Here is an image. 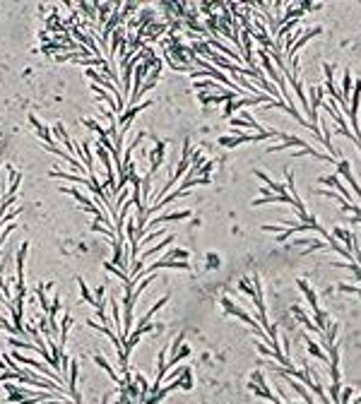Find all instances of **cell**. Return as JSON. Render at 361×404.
Segmentation results:
<instances>
[{"mask_svg": "<svg viewBox=\"0 0 361 404\" xmlns=\"http://www.w3.org/2000/svg\"><path fill=\"white\" fill-rule=\"evenodd\" d=\"M234 101H236V99H229V101H227V106H224V116H227V118H231V113L236 111L234 109Z\"/></svg>", "mask_w": 361, "mask_h": 404, "instance_id": "cell-27", "label": "cell"}, {"mask_svg": "<svg viewBox=\"0 0 361 404\" xmlns=\"http://www.w3.org/2000/svg\"><path fill=\"white\" fill-rule=\"evenodd\" d=\"M255 176H258L260 181H265V183H267V188L272 190L274 195H289V193H286V186H282V183H277V181H272V178H270V176H267V174H263V171H258V174H255Z\"/></svg>", "mask_w": 361, "mask_h": 404, "instance_id": "cell-12", "label": "cell"}, {"mask_svg": "<svg viewBox=\"0 0 361 404\" xmlns=\"http://www.w3.org/2000/svg\"><path fill=\"white\" fill-rule=\"evenodd\" d=\"M292 315H294L296 320H299V322H301V325H304L306 330H311V332H316V335H318L316 322H313V320H311V317L306 315V310H304L301 306H292Z\"/></svg>", "mask_w": 361, "mask_h": 404, "instance_id": "cell-9", "label": "cell"}, {"mask_svg": "<svg viewBox=\"0 0 361 404\" xmlns=\"http://www.w3.org/2000/svg\"><path fill=\"white\" fill-rule=\"evenodd\" d=\"M193 214L190 209H181V212H169V214H162V217H157L152 221V226H159V224H164V221H181V219H188Z\"/></svg>", "mask_w": 361, "mask_h": 404, "instance_id": "cell-11", "label": "cell"}, {"mask_svg": "<svg viewBox=\"0 0 361 404\" xmlns=\"http://www.w3.org/2000/svg\"><path fill=\"white\" fill-rule=\"evenodd\" d=\"M296 286L301 289V294L306 296V301H308V306H311V310L316 313V310H318V294L311 289V286H308L306 279H296Z\"/></svg>", "mask_w": 361, "mask_h": 404, "instance_id": "cell-7", "label": "cell"}, {"mask_svg": "<svg viewBox=\"0 0 361 404\" xmlns=\"http://www.w3.org/2000/svg\"><path fill=\"white\" fill-rule=\"evenodd\" d=\"M178 380H181V390H186V392L193 390V371H190V368H186V373H183Z\"/></svg>", "mask_w": 361, "mask_h": 404, "instance_id": "cell-22", "label": "cell"}, {"mask_svg": "<svg viewBox=\"0 0 361 404\" xmlns=\"http://www.w3.org/2000/svg\"><path fill=\"white\" fill-rule=\"evenodd\" d=\"M27 251H29V243L22 240L20 246V253H17V286H24V258H27Z\"/></svg>", "mask_w": 361, "mask_h": 404, "instance_id": "cell-8", "label": "cell"}, {"mask_svg": "<svg viewBox=\"0 0 361 404\" xmlns=\"http://www.w3.org/2000/svg\"><path fill=\"white\" fill-rule=\"evenodd\" d=\"M231 128H248V130L253 132H265L263 130V125L258 123V120H246V118H231Z\"/></svg>", "mask_w": 361, "mask_h": 404, "instance_id": "cell-13", "label": "cell"}, {"mask_svg": "<svg viewBox=\"0 0 361 404\" xmlns=\"http://www.w3.org/2000/svg\"><path fill=\"white\" fill-rule=\"evenodd\" d=\"M164 154H166V142H157V144H154L152 154H150V161H152V166H150V174H147V176H152L154 171L159 169V164H164Z\"/></svg>", "mask_w": 361, "mask_h": 404, "instance_id": "cell-5", "label": "cell"}, {"mask_svg": "<svg viewBox=\"0 0 361 404\" xmlns=\"http://www.w3.org/2000/svg\"><path fill=\"white\" fill-rule=\"evenodd\" d=\"M339 94H342V101L349 106V97H351V70L349 67H347L344 75H342V92H339Z\"/></svg>", "mask_w": 361, "mask_h": 404, "instance_id": "cell-15", "label": "cell"}, {"mask_svg": "<svg viewBox=\"0 0 361 404\" xmlns=\"http://www.w3.org/2000/svg\"><path fill=\"white\" fill-rule=\"evenodd\" d=\"M94 361H97V363H99V366H101V368H104V371L109 373V378H111V380H113V382H118L120 387H125V385H123V382H120L118 373H116V371H113V368H111V363H109V361H106V359H104V356H101V354H97V356H94Z\"/></svg>", "mask_w": 361, "mask_h": 404, "instance_id": "cell-16", "label": "cell"}, {"mask_svg": "<svg viewBox=\"0 0 361 404\" xmlns=\"http://www.w3.org/2000/svg\"><path fill=\"white\" fill-rule=\"evenodd\" d=\"M188 258H190V253L186 248H169L164 253V260H188Z\"/></svg>", "mask_w": 361, "mask_h": 404, "instance_id": "cell-19", "label": "cell"}, {"mask_svg": "<svg viewBox=\"0 0 361 404\" xmlns=\"http://www.w3.org/2000/svg\"><path fill=\"white\" fill-rule=\"evenodd\" d=\"M77 284H80V296H82V301H87V303H92V306H97V301H94V296H92V291L87 289V284H85V279H77Z\"/></svg>", "mask_w": 361, "mask_h": 404, "instance_id": "cell-20", "label": "cell"}, {"mask_svg": "<svg viewBox=\"0 0 361 404\" xmlns=\"http://www.w3.org/2000/svg\"><path fill=\"white\" fill-rule=\"evenodd\" d=\"M354 404H361V392L356 394V399H354Z\"/></svg>", "mask_w": 361, "mask_h": 404, "instance_id": "cell-28", "label": "cell"}, {"mask_svg": "<svg viewBox=\"0 0 361 404\" xmlns=\"http://www.w3.org/2000/svg\"><path fill=\"white\" fill-rule=\"evenodd\" d=\"M222 265V260H219L214 253H207V270H212V267H219Z\"/></svg>", "mask_w": 361, "mask_h": 404, "instance_id": "cell-25", "label": "cell"}, {"mask_svg": "<svg viewBox=\"0 0 361 404\" xmlns=\"http://www.w3.org/2000/svg\"><path fill=\"white\" fill-rule=\"evenodd\" d=\"M147 106H152V101H145L142 106H132V109H128L125 113H123V116H120V118H116V120L120 123V130H123V128H128V125H130V120L135 118V116H137L140 111L147 109Z\"/></svg>", "mask_w": 361, "mask_h": 404, "instance_id": "cell-10", "label": "cell"}, {"mask_svg": "<svg viewBox=\"0 0 361 404\" xmlns=\"http://www.w3.org/2000/svg\"><path fill=\"white\" fill-rule=\"evenodd\" d=\"M318 183H320V186L335 188L339 197H344L347 202H354V197L349 195V188H347L344 183H342V181H339V176H337V174H335V176H320V178H318Z\"/></svg>", "mask_w": 361, "mask_h": 404, "instance_id": "cell-4", "label": "cell"}, {"mask_svg": "<svg viewBox=\"0 0 361 404\" xmlns=\"http://www.w3.org/2000/svg\"><path fill=\"white\" fill-rule=\"evenodd\" d=\"M323 99H325V87L323 85H311L308 87V106H311L308 118H311V125H316V128H320V123H318V106L323 104Z\"/></svg>", "mask_w": 361, "mask_h": 404, "instance_id": "cell-1", "label": "cell"}, {"mask_svg": "<svg viewBox=\"0 0 361 404\" xmlns=\"http://www.w3.org/2000/svg\"><path fill=\"white\" fill-rule=\"evenodd\" d=\"M304 344H306L308 354H311V356H316L320 363H330V359H328V354H325V349H323V347H320L318 342H313V339L308 337V335L304 337Z\"/></svg>", "mask_w": 361, "mask_h": 404, "instance_id": "cell-6", "label": "cell"}, {"mask_svg": "<svg viewBox=\"0 0 361 404\" xmlns=\"http://www.w3.org/2000/svg\"><path fill=\"white\" fill-rule=\"evenodd\" d=\"M239 291L246 294L248 298L255 296V286H253V277H239Z\"/></svg>", "mask_w": 361, "mask_h": 404, "instance_id": "cell-18", "label": "cell"}, {"mask_svg": "<svg viewBox=\"0 0 361 404\" xmlns=\"http://www.w3.org/2000/svg\"><path fill=\"white\" fill-rule=\"evenodd\" d=\"M337 286H339V291H344V294H354V296H359L361 298V286L347 284V282H342V284H337Z\"/></svg>", "mask_w": 361, "mask_h": 404, "instance_id": "cell-23", "label": "cell"}, {"mask_svg": "<svg viewBox=\"0 0 361 404\" xmlns=\"http://www.w3.org/2000/svg\"><path fill=\"white\" fill-rule=\"evenodd\" d=\"M313 317H316L313 322H316V328H318V335H323V332L330 328V322H332V320H330V315H328V310H320V308L313 313Z\"/></svg>", "mask_w": 361, "mask_h": 404, "instance_id": "cell-14", "label": "cell"}, {"mask_svg": "<svg viewBox=\"0 0 361 404\" xmlns=\"http://www.w3.org/2000/svg\"><path fill=\"white\" fill-rule=\"evenodd\" d=\"M80 10H82V12H87V17L92 20V22L97 20V15H94V8H89L87 3H82V5H80Z\"/></svg>", "mask_w": 361, "mask_h": 404, "instance_id": "cell-26", "label": "cell"}, {"mask_svg": "<svg viewBox=\"0 0 361 404\" xmlns=\"http://www.w3.org/2000/svg\"><path fill=\"white\" fill-rule=\"evenodd\" d=\"M186 356H190V347H188V344H181L178 349L171 351V359H169V366H176L178 361H181V359H186ZM169 366H166V368H169Z\"/></svg>", "mask_w": 361, "mask_h": 404, "instance_id": "cell-17", "label": "cell"}, {"mask_svg": "<svg viewBox=\"0 0 361 404\" xmlns=\"http://www.w3.org/2000/svg\"><path fill=\"white\" fill-rule=\"evenodd\" d=\"M212 169H214V161H205V164L200 166V169H195V174L200 171V176L202 178H209V174H212Z\"/></svg>", "mask_w": 361, "mask_h": 404, "instance_id": "cell-24", "label": "cell"}, {"mask_svg": "<svg viewBox=\"0 0 361 404\" xmlns=\"http://www.w3.org/2000/svg\"><path fill=\"white\" fill-rule=\"evenodd\" d=\"M111 310H113V325H116V330H118V339H120V313H118V298L116 296H111Z\"/></svg>", "mask_w": 361, "mask_h": 404, "instance_id": "cell-21", "label": "cell"}, {"mask_svg": "<svg viewBox=\"0 0 361 404\" xmlns=\"http://www.w3.org/2000/svg\"><path fill=\"white\" fill-rule=\"evenodd\" d=\"M253 390V394H258L260 399H267V402H274L277 397H274V392L267 387V382H265V373L263 371H253L251 375V385H248Z\"/></svg>", "mask_w": 361, "mask_h": 404, "instance_id": "cell-2", "label": "cell"}, {"mask_svg": "<svg viewBox=\"0 0 361 404\" xmlns=\"http://www.w3.org/2000/svg\"><path fill=\"white\" fill-rule=\"evenodd\" d=\"M337 176H342L344 178V183L354 190V195H356V200L361 202V186L356 183V178H354V174H351V164L347 161V159H337Z\"/></svg>", "mask_w": 361, "mask_h": 404, "instance_id": "cell-3", "label": "cell"}]
</instances>
